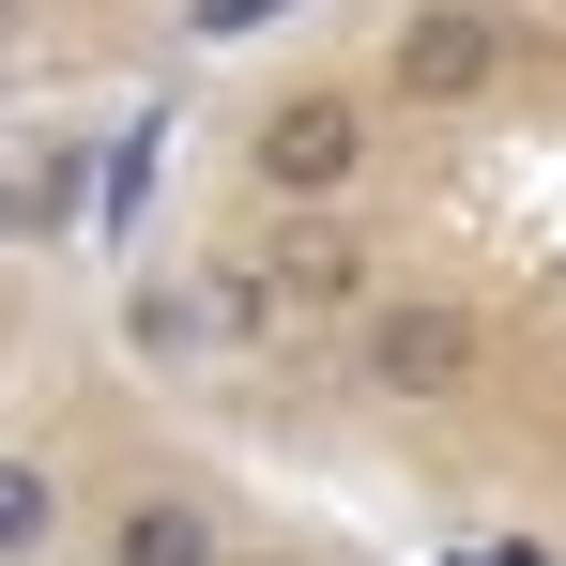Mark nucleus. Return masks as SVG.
Listing matches in <instances>:
<instances>
[{
    "instance_id": "nucleus-2",
    "label": "nucleus",
    "mask_w": 566,
    "mask_h": 566,
    "mask_svg": "<svg viewBox=\"0 0 566 566\" xmlns=\"http://www.w3.org/2000/svg\"><path fill=\"white\" fill-rule=\"evenodd\" d=\"M368 169H382L368 77H291V93H261V123H245V185H261V214H353Z\"/></svg>"
},
{
    "instance_id": "nucleus-4",
    "label": "nucleus",
    "mask_w": 566,
    "mask_h": 566,
    "mask_svg": "<svg viewBox=\"0 0 566 566\" xmlns=\"http://www.w3.org/2000/svg\"><path fill=\"white\" fill-rule=\"evenodd\" d=\"M474 368H490V322H474V306H444V291H382L368 322H353V382H368V398H398V413L474 398Z\"/></svg>"
},
{
    "instance_id": "nucleus-5",
    "label": "nucleus",
    "mask_w": 566,
    "mask_h": 566,
    "mask_svg": "<svg viewBox=\"0 0 566 566\" xmlns=\"http://www.w3.org/2000/svg\"><path fill=\"white\" fill-rule=\"evenodd\" d=\"M77 552L93 566H230V505L199 474H123L107 505H77Z\"/></svg>"
},
{
    "instance_id": "nucleus-3",
    "label": "nucleus",
    "mask_w": 566,
    "mask_h": 566,
    "mask_svg": "<svg viewBox=\"0 0 566 566\" xmlns=\"http://www.w3.org/2000/svg\"><path fill=\"white\" fill-rule=\"evenodd\" d=\"M505 62H521V31H505L490 0H398L368 107H398V123H460V107L505 93Z\"/></svg>"
},
{
    "instance_id": "nucleus-8",
    "label": "nucleus",
    "mask_w": 566,
    "mask_h": 566,
    "mask_svg": "<svg viewBox=\"0 0 566 566\" xmlns=\"http://www.w3.org/2000/svg\"><path fill=\"white\" fill-rule=\"evenodd\" d=\"M15 15H31V0H0V46H15Z\"/></svg>"
},
{
    "instance_id": "nucleus-7",
    "label": "nucleus",
    "mask_w": 566,
    "mask_h": 566,
    "mask_svg": "<svg viewBox=\"0 0 566 566\" xmlns=\"http://www.w3.org/2000/svg\"><path fill=\"white\" fill-rule=\"evenodd\" d=\"M261 15H306V0H199L185 31H199V46H230V31H261Z\"/></svg>"
},
{
    "instance_id": "nucleus-1",
    "label": "nucleus",
    "mask_w": 566,
    "mask_h": 566,
    "mask_svg": "<svg viewBox=\"0 0 566 566\" xmlns=\"http://www.w3.org/2000/svg\"><path fill=\"white\" fill-rule=\"evenodd\" d=\"M214 291H230V306H214L230 337H276V322H368L398 276H382L368 214H261V245H245Z\"/></svg>"
},
{
    "instance_id": "nucleus-6",
    "label": "nucleus",
    "mask_w": 566,
    "mask_h": 566,
    "mask_svg": "<svg viewBox=\"0 0 566 566\" xmlns=\"http://www.w3.org/2000/svg\"><path fill=\"white\" fill-rule=\"evenodd\" d=\"M77 552V460L46 429H0V566H62Z\"/></svg>"
}]
</instances>
